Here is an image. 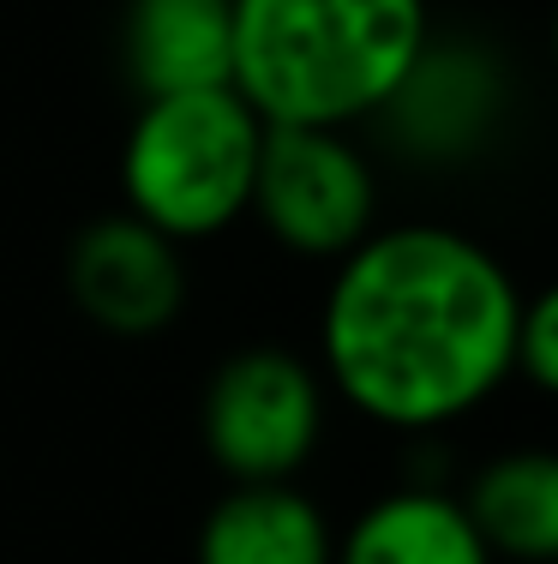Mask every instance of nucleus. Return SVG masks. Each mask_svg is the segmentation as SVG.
I'll return each mask as SVG.
<instances>
[{
    "mask_svg": "<svg viewBox=\"0 0 558 564\" xmlns=\"http://www.w3.org/2000/svg\"><path fill=\"white\" fill-rule=\"evenodd\" d=\"M511 384L535 397L558 391V301L552 289H528L516 313V343H511Z\"/></svg>",
    "mask_w": 558,
    "mask_h": 564,
    "instance_id": "obj_12",
    "label": "nucleus"
},
{
    "mask_svg": "<svg viewBox=\"0 0 558 564\" xmlns=\"http://www.w3.org/2000/svg\"><path fill=\"white\" fill-rule=\"evenodd\" d=\"M457 499L493 564L558 558V456L547 445H511L481 456L457 487Z\"/></svg>",
    "mask_w": 558,
    "mask_h": 564,
    "instance_id": "obj_11",
    "label": "nucleus"
},
{
    "mask_svg": "<svg viewBox=\"0 0 558 564\" xmlns=\"http://www.w3.org/2000/svg\"><path fill=\"white\" fill-rule=\"evenodd\" d=\"M337 522L300 480H222L193 529V564H330Z\"/></svg>",
    "mask_w": 558,
    "mask_h": 564,
    "instance_id": "obj_9",
    "label": "nucleus"
},
{
    "mask_svg": "<svg viewBox=\"0 0 558 564\" xmlns=\"http://www.w3.org/2000/svg\"><path fill=\"white\" fill-rule=\"evenodd\" d=\"M330 564H493L450 480H396L337 529Z\"/></svg>",
    "mask_w": 558,
    "mask_h": 564,
    "instance_id": "obj_10",
    "label": "nucleus"
},
{
    "mask_svg": "<svg viewBox=\"0 0 558 564\" xmlns=\"http://www.w3.org/2000/svg\"><path fill=\"white\" fill-rule=\"evenodd\" d=\"M264 120L234 85L139 97L114 156L121 210L175 247H210L247 223Z\"/></svg>",
    "mask_w": 558,
    "mask_h": 564,
    "instance_id": "obj_3",
    "label": "nucleus"
},
{
    "mask_svg": "<svg viewBox=\"0 0 558 564\" xmlns=\"http://www.w3.org/2000/svg\"><path fill=\"white\" fill-rule=\"evenodd\" d=\"M330 409L313 355L241 343L205 372L198 451L222 480H300L330 438Z\"/></svg>",
    "mask_w": 558,
    "mask_h": 564,
    "instance_id": "obj_5",
    "label": "nucleus"
},
{
    "mask_svg": "<svg viewBox=\"0 0 558 564\" xmlns=\"http://www.w3.org/2000/svg\"><path fill=\"white\" fill-rule=\"evenodd\" d=\"M247 223L295 264H337L384 223V156L349 127H264Z\"/></svg>",
    "mask_w": 558,
    "mask_h": 564,
    "instance_id": "obj_4",
    "label": "nucleus"
},
{
    "mask_svg": "<svg viewBox=\"0 0 558 564\" xmlns=\"http://www.w3.org/2000/svg\"><path fill=\"white\" fill-rule=\"evenodd\" d=\"M114 61L132 102L229 85L234 0H121Z\"/></svg>",
    "mask_w": 558,
    "mask_h": 564,
    "instance_id": "obj_8",
    "label": "nucleus"
},
{
    "mask_svg": "<svg viewBox=\"0 0 558 564\" xmlns=\"http://www.w3.org/2000/svg\"><path fill=\"white\" fill-rule=\"evenodd\" d=\"M511 102L516 78L486 36L433 31L408 78L372 115L366 132H379V139L366 144L408 169H469L486 151H499V132L511 127Z\"/></svg>",
    "mask_w": 558,
    "mask_h": 564,
    "instance_id": "obj_6",
    "label": "nucleus"
},
{
    "mask_svg": "<svg viewBox=\"0 0 558 564\" xmlns=\"http://www.w3.org/2000/svg\"><path fill=\"white\" fill-rule=\"evenodd\" d=\"M61 289L90 330L114 343H156L180 325L193 301V271H186V247L114 205L73 228Z\"/></svg>",
    "mask_w": 558,
    "mask_h": 564,
    "instance_id": "obj_7",
    "label": "nucleus"
},
{
    "mask_svg": "<svg viewBox=\"0 0 558 564\" xmlns=\"http://www.w3.org/2000/svg\"><path fill=\"white\" fill-rule=\"evenodd\" d=\"M433 31V0H234L229 85L264 127L366 132Z\"/></svg>",
    "mask_w": 558,
    "mask_h": 564,
    "instance_id": "obj_2",
    "label": "nucleus"
},
{
    "mask_svg": "<svg viewBox=\"0 0 558 564\" xmlns=\"http://www.w3.org/2000/svg\"><path fill=\"white\" fill-rule=\"evenodd\" d=\"M528 282L493 240L445 217L379 223L318 294L330 402L396 438H438L511 391Z\"/></svg>",
    "mask_w": 558,
    "mask_h": 564,
    "instance_id": "obj_1",
    "label": "nucleus"
}]
</instances>
